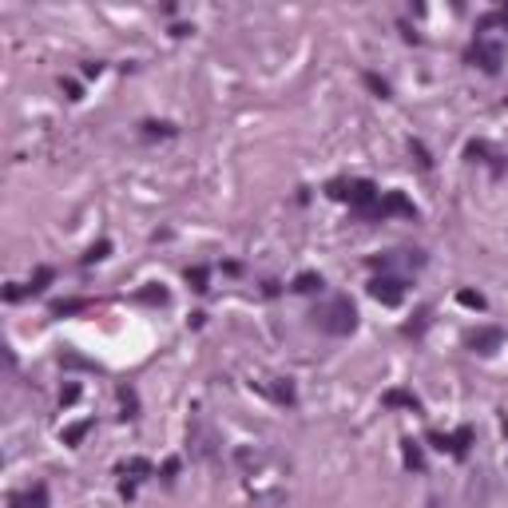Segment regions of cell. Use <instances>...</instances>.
I'll return each mask as SVG.
<instances>
[{"mask_svg": "<svg viewBox=\"0 0 508 508\" xmlns=\"http://www.w3.org/2000/svg\"><path fill=\"white\" fill-rule=\"evenodd\" d=\"M314 322H318L326 334H334V338H346V334H354V326H358V310H354L349 298H334L314 314Z\"/></svg>", "mask_w": 508, "mask_h": 508, "instance_id": "obj_1", "label": "cell"}, {"mask_svg": "<svg viewBox=\"0 0 508 508\" xmlns=\"http://www.w3.org/2000/svg\"><path fill=\"white\" fill-rule=\"evenodd\" d=\"M468 60L477 64L480 72L497 76L500 64H504V52H500V44H497V40H488V36H477V40L468 44Z\"/></svg>", "mask_w": 508, "mask_h": 508, "instance_id": "obj_2", "label": "cell"}, {"mask_svg": "<svg viewBox=\"0 0 508 508\" xmlns=\"http://www.w3.org/2000/svg\"><path fill=\"white\" fill-rule=\"evenodd\" d=\"M346 199H349V207L358 210L361 219H373L381 195H378V187H373L369 179H354V183H346Z\"/></svg>", "mask_w": 508, "mask_h": 508, "instance_id": "obj_3", "label": "cell"}, {"mask_svg": "<svg viewBox=\"0 0 508 508\" xmlns=\"http://www.w3.org/2000/svg\"><path fill=\"white\" fill-rule=\"evenodd\" d=\"M429 441H433V448H441V453H453V457H465L468 445H473V429L461 425L457 433H429Z\"/></svg>", "mask_w": 508, "mask_h": 508, "instance_id": "obj_4", "label": "cell"}, {"mask_svg": "<svg viewBox=\"0 0 508 508\" xmlns=\"http://www.w3.org/2000/svg\"><path fill=\"white\" fill-rule=\"evenodd\" d=\"M389 215H401V219H417V207L401 195V191H385L378 203V210H373V219H389Z\"/></svg>", "mask_w": 508, "mask_h": 508, "instance_id": "obj_5", "label": "cell"}, {"mask_svg": "<svg viewBox=\"0 0 508 508\" xmlns=\"http://www.w3.org/2000/svg\"><path fill=\"white\" fill-rule=\"evenodd\" d=\"M369 294L381 302V306H397L405 298V282L401 278H373L369 282Z\"/></svg>", "mask_w": 508, "mask_h": 508, "instance_id": "obj_6", "label": "cell"}, {"mask_svg": "<svg viewBox=\"0 0 508 508\" xmlns=\"http://www.w3.org/2000/svg\"><path fill=\"white\" fill-rule=\"evenodd\" d=\"M500 342H504V334H500L497 326H485V329H477V334L468 338V346L477 349V354H492V349H497Z\"/></svg>", "mask_w": 508, "mask_h": 508, "instance_id": "obj_7", "label": "cell"}, {"mask_svg": "<svg viewBox=\"0 0 508 508\" xmlns=\"http://www.w3.org/2000/svg\"><path fill=\"white\" fill-rule=\"evenodd\" d=\"M12 508H48V488L36 485L28 492H21V497H12Z\"/></svg>", "mask_w": 508, "mask_h": 508, "instance_id": "obj_8", "label": "cell"}, {"mask_svg": "<svg viewBox=\"0 0 508 508\" xmlns=\"http://www.w3.org/2000/svg\"><path fill=\"white\" fill-rule=\"evenodd\" d=\"M488 28H508V9H500V12H485L477 21V36L480 32H488Z\"/></svg>", "mask_w": 508, "mask_h": 508, "instance_id": "obj_9", "label": "cell"}, {"mask_svg": "<svg viewBox=\"0 0 508 508\" xmlns=\"http://www.w3.org/2000/svg\"><path fill=\"white\" fill-rule=\"evenodd\" d=\"M385 405L393 409V405H401V409H421V401L413 397V393H405V389H389L385 393Z\"/></svg>", "mask_w": 508, "mask_h": 508, "instance_id": "obj_10", "label": "cell"}, {"mask_svg": "<svg viewBox=\"0 0 508 508\" xmlns=\"http://www.w3.org/2000/svg\"><path fill=\"white\" fill-rule=\"evenodd\" d=\"M322 286H326V282H322V274H314V270H306V274L294 278V290H298V294H314V290H322Z\"/></svg>", "mask_w": 508, "mask_h": 508, "instance_id": "obj_11", "label": "cell"}, {"mask_svg": "<svg viewBox=\"0 0 508 508\" xmlns=\"http://www.w3.org/2000/svg\"><path fill=\"white\" fill-rule=\"evenodd\" d=\"M401 445H405V465L409 468H425V457H421V445H413V441H401Z\"/></svg>", "mask_w": 508, "mask_h": 508, "instance_id": "obj_12", "label": "cell"}, {"mask_svg": "<svg viewBox=\"0 0 508 508\" xmlns=\"http://www.w3.org/2000/svg\"><path fill=\"white\" fill-rule=\"evenodd\" d=\"M361 80H366V88L373 91V96H381V100H385V96H389V84L381 80L378 72H366V76H361Z\"/></svg>", "mask_w": 508, "mask_h": 508, "instance_id": "obj_13", "label": "cell"}, {"mask_svg": "<svg viewBox=\"0 0 508 508\" xmlns=\"http://www.w3.org/2000/svg\"><path fill=\"white\" fill-rule=\"evenodd\" d=\"M48 282H52V266H40V270H36V278L28 282V294H40V290H48Z\"/></svg>", "mask_w": 508, "mask_h": 508, "instance_id": "obj_14", "label": "cell"}, {"mask_svg": "<svg viewBox=\"0 0 508 508\" xmlns=\"http://www.w3.org/2000/svg\"><path fill=\"white\" fill-rule=\"evenodd\" d=\"M91 429V421H80V425H72L68 433H64V445H80L84 441V433H88Z\"/></svg>", "mask_w": 508, "mask_h": 508, "instance_id": "obj_15", "label": "cell"}, {"mask_svg": "<svg viewBox=\"0 0 508 508\" xmlns=\"http://www.w3.org/2000/svg\"><path fill=\"white\" fill-rule=\"evenodd\" d=\"M457 298H461V306H468V310H485V298H480L477 290H461Z\"/></svg>", "mask_w": 508, "mask_h": 508, "instance_id": "obj_16", "label": "cell"}, {"mask_svg": "<svg viewBox=\"0 0 508 508\" xmlns=\"http://www.w3.org/2000/svg\"><path fill=\"white\" fill-rule=\"evenodd\" d=\"M187 282H191V290H199V294H203V290H207V270H203V266L187 270Z\"/></svg>", "mask_w": 508, "mask_h": 508, "instance_id": "obj_17", "label": "cell"}, {"mask_svg": "<svg viewBox=\"0 0 508 508\" xmlns=\"http://www.w3.org/2000/svg\"><path fill=\"white\" fill-rule=\"evenodd\" d=\"M88 306V302L84 298H72V302H56V306H52V314H76V310H84Z\"/></svg>", "mask_w": 508, "mask_h": 508, "instance_id": "obj_18", "label": "cell"}, {"mask_svg": "<svg viewBox=\"0 0 508 508\" xmlns=\"http://www.w3.org/2000/svg\"><path fill=\"white\" fill-rule=\"evenodd\" d=\"M143 135H151V140L155 135H175V128L171 123H143Z\"/></svg>", "mask_w": 508, "mask_h": 508, "instance_id": "obj_19", "label": "cell"}, {"mask_svg": "<svg viewBox=\"0 0 508 508\" xmlns=\"http://www.w3.org/2000/svg\"><path fill=\"white\" fill-rule=\"evenodd\" d=\"M108 250H111V242H96V247L84 254V262H100V259H108Z\"/></svg>", "mask_w": 508, "mask_h": 508, "instance_id": "obj_20", "label": "cell"}, {"mask_svg": "<svg viewBox=\"0 0 508 508\" xmlns=\"http://www.w3.org/2000/svg\"><path fill=\"white\" fill-rule=\"evenodd\" d=\"M425 326H429V310H421V314H417V322H409V326H405V334H421Z\"/></svg>", "mask_w": 508, "mask_h": 508, "instance_id": "obj_21", "label": "cell"}, {"mask_svg": "<svg viewBox=\"0 0 508 508\" xmlns=\"http://www.w3.org/2000/svg\"><path fill=\"white\" fill-rule=\"evenodd\" d=\"M274 397L290 405V401H294V385H290V381H286V385H274Z\"/></svg>", "mask_w": 508, "mask_h": 508, "instance_id": "obj_22", "label": "cell"}, {"mask_svg": "<svg viewBox=\"0 0 508 508\" xmlns=\"http://www.w3.org/2000/svg\"><path fill=\"white\" fill-rule=\"evenodd\" d=\"M140 298L143 302H159V306H163V302H167V290H143Z\"/></svg>", "mask_w": 508, "mask_h": 508, "instance_id": "obj_23", "label": "cell"}, {"mask_svg": "<svg viewBox=\"0 0 508 508\" xmlns=\"http://www.w3.org/2000/svg\"><path fill=\"white\" fill-rule=\"evenodd\" d=\"M60 88H64L68 100H80V84H76V80H60Z\"/></svg>", "mask_w": 508, "mask_h": 508, "instance_id": "obj_24", "label": "cell"}, {"mask_svg": "<svg viewBox=\"0 0 508 508\" xmlns=\"http://www.w3.org/2000/svg\"><path fill=\"white\" fill-rule=\"evenodd\" d=\"M76 397H80V385H68V389H64V393H60V401H64V405H72V401H76Z\"/></svg>", "mask_w": 508, "mask_h": 508, "instance_id": "obj_25", "label": "cell"}, {"mask_svg": "<svg viewBox=\"0 0 508 508\" xmlns=\"http://www.w3.org/2000/svg\"><path fill=\"white\" fill-rule=\"evenodd\" d=\"M100 72H103V64H100V60H91V64H84V76H88V80H91V76H100Z\"/></svg>", "mask_w": 508, "mask_h": 508, "instance_id": "obj_26", "label": "cell"}, {"mask_svg": "<svg viewBox=\"0 0 508 508\" xmlns=\"http://www.w3.org/2000/svg\"><path fill=\"white\" fill-rule=\"evenodd\" d=\"M175 473H179V461H167V468H163V480H175Z\"/></svg>", "mask_w": 508, "mask_h": 508, "instance_id": "obj_27", "label": "cell"}]
</instances>
